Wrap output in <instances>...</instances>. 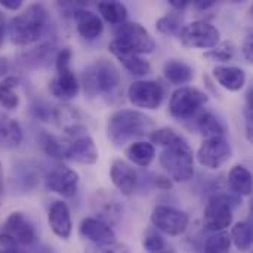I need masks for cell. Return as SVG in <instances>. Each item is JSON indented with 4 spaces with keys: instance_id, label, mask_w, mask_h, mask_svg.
Masks as SVG:
<instances>
[{
    "instance_id": "cell-3",
    "label": "cell",
    "mask_w": 253,
    "mask_h": 253,
    "mask_svg": "<svg viewBox=\"0 0 253 253\" xmlns=\"http://www.w3.org/2000/svg\"><path fill=\"white\" fill-rule=\"evenodd\" d=\"M160 166L173 182H188L194 176V156L187 139L179 136L165 147L160 154Z\"/></svg>"
},
{
    "instance_id": "cell-38",
    "label": "cell",
    "mask_w": 253,
    "mask_h": 253,
    "mask_svg": "<svg viewBox=\"0 0 253 253\" xmlns=\"http://www.w3.org/2000/svg\"><path fill=\"white\" fill-rule=\"evenodd\" d=\"M181 135L176 133L172 127H162V129H156L150 133V141L151 144H157L162 147H169L170 144H173Z\"/></svg>"
},
{
    "instance_id": "cell-14",
    "label": "cell",
    "mask_w": 253,
    "mask_h": 253,
    "mask_svg": "<svg viewBox=\"0 0 253 253\" xmlns=\"http://www.w3.org/2000/svg\"><path fill=\"white\" fill-rule=\"evenodd\" d=\"M80 184V176L74 169L67 166H55L44 175V185L49 191L62 196V197H74Z\"/></svg>"
},
{
    "instance_id": "cell-23",
    "label": "cell",
    "mask_w": 253,
    "mask_h": 253,
    "mask_svg": "<svg viewBox=\"0 0 253 253\" xmlns=\"http://www.w3.org/2000/svg\"><path fill=\"white\" fill-rule=\"evenodd\" d=\"M24 132L18 120L0 113V148L12 150L22 142Z\"/></svg>"
},
{
    "instance_id": "cell-37",
    "label": "cell",
    "mask_w": 253,
    "mask_h": 253,
    "mask_svg": "<svg viewBox=\"0 0 253 253\" xmlns=\"http://www.w3.org/2000/svg\"><path fill=\"white\" fill-rule=\"evenodd\" d=\"M142 246L148 253H159L168 251L166 240L156 228L147 230V233L144 234V239H142Z\"/></svg>"
},
{
    "instance_id": "cell-7",
    "label": "cell",
    "mask_w": 253,
    "mask_h": 253,
    "mask_svg": "<svg viewBox=\"0 0 253 253\" xmlns=\"http://www.w3.org/2000/svg\"><path fill=\"white\" fill-rule=\"evenodd\" d=\"M208 102L209 96L206 92L191 86H181L170 96L169 113L178 120H188L196 117Z\"/></svg>"
},
{
    "instance_id": "cell-4",
    "label": "cell",
    "mask_w": 253,
    "mask_h": 253,
    "mask_svg": "<svg viewBox=\"0 0 253 253\" xmlns=\"http://www.w3.org/2000/svg\"><path fill=\"white\" fill-rule=\"evenodd\" d=\"M82 84L89 96L110 93L120 84V71L111 61L96 59L84 68Z\"/></svg>"
},
{
    "instance_id": "cell-10",
    "label": "cell",
    "mask_w": 253,
    "mask_h": 253,
    "mask_svg": "<svg viewBox=\"0 0 253 253\" xmlns=\"http://www.w3.org/2000/svg\"><path fill=\"white\" fill-rule=\"evenodd\" d=\"M151 224L153 228H156L157 231L165 233L170 237H176L187 231L190 218L184 211L160 205L156 206L151 212Z\"/></svg>"
},
{
    "instance_id": "cell-46",
    "label": "cell",
    "mask_w": 253,
    "mask_h": 253,
    "mask_svg": "<svg viewBox=\"0 0 253 253\" xmlns=\"http://www.w3.org/2000/svg\"><path fill=\"white\" fill-rule=\"evenodd\" d=\"M9 70H10V64H9V61H7L6 58L0 56V79H1V77L4 79V77L7 76Z\"/></svg>"
},
{
    "instance_id": "cell-5",
    "label": "cell",
    "mask_w": 253,
    "mask_h": 253,
    "mask_svg": "<svg viewBox=\"0 0 253 253\" xmlns=\"http://www.w3.org/2000/svg\"><path fill=\"white\" fill-rule=\"evenodd\" d=\"M71 49L64 47L59 49L55 55V67L56 76L49 83L50 93L62 101H71L79 95L80 84L77 82L76 74L71 70Z\"/></svg>"
},
{
    "instance_id": "cell-1",
    "label": "cell",
    "mask_w": 253,
    "mask_h": 253,
    "mask_svg": "<svg viewBox=\"0 0 253 253\" xmlns=\"http://www.w3.org/2000/svg\"><path fill=\"white\" fill-rule=\"evenodd\" d=\"M50 28L52 18L47 9L40 3H34L9 21L7 33L13 44L27 46L49 34Z\"/></svg>"
},
{
    "instance_id": "cell-41",
    "label": "cell",
    "mask_w": 253,
    "mask_h": 253,
    "mask_svg": "<svg viewBox=\"0 0 253 253\" xmlns=\"http://www.w3.org/2000/svg\"><path fill=\"white\" fill-rule=\"evenodd\" d=\"M0 253H18V243L9 236L0 233Z\"/></svg>"
},
{
    "instance_id": "cell-28",
    "label": "cell",
    "mask_w": 253,
    "mask_h": 253,
    "mask_svg": "<svg viewBox=\"0 0 253 253\" xmlns=\"http://www.w3.org/2000/svg\"><path fill=\"white\" fill-rule=\"evenodd\" d=\"M37 142L42 151L49 157L56 160L67 159V141H62L46 130H40V133L37 135Z\"/></svg>"
},
{
    "instance_id": "cell-44",
    "label": "cell",
    "mask_w": 253,
    "mask_h": 253,
    "mask_svg": "<svg viewBox=\"0 0 253 253\" xmlns=\"http://www.w3.org/2000/svg\"><path fill=\"white\" fill-rule=\"evenodd\" d=\"M0 4L9 10H18L22 6V0H0Z\"/></svg>"
},
{
    "instance_id": "cell-31",
    "label": "cell",
    "mask_w": 253,
    "mask_h": 253,
    "mask_svg": "<svg viewBox=\"0 0 253 253\" xmlns=\"http://www.w3.org/2000/svg\"><path fill=\"white\" fill-rule=\"evenodd\" d=\"M19 79L15 76H6L0 82V105L6 110H15L19 105V96L16 93V86Z\"/></svg>"
},
{
    "instance_id": "cell-36",
    "label": "cell",
    "mask_w": 253,
    "mask_h": 253,
    "mask_svg": "<svg viewBox=\"0 0 253 253\" xmlns=\"http://www.w3.org/2000/svg\"><path fill=\"white\" fill-rule=\"evenodd\" d=\"M234 55H236V47L230 42L218 43L215 47L209 49L205 53V56L213 62H228L234 58Z\"/></svg>"
},
{
    "instance_id": "cell-39",
    "label": "cell",
    "mask_w": 253,
    "mask_h": 253,
    "mask_svg": "<svg viewBox=\"0 0 253 253\" xmlns=\"http://www.w3.org/2000/svg\"><path fill=\"white\" fill-rule=\"evenodd\" d=\"M253 90L252 87L246 93V107H245V117H246V135L252 139V125H253Z\"/></svg>"
},
{
    "instance_id": "cell-32",
    "label": "cell",
    "mask_w": 253,
    "mask_h": 253,
    "mask_svg": "<svg viewBox=\"0 0 253 253\" xmlns=\"http://www.w3.org/2000/svg\"><path fill=\"white\" fill-rule=\"evenodd\" d=\"M231 242L234 243V246L242 251V252H248L252 248L253 234H252V224L249 221H242L237 222L233 230H231V236H230Z\"/></svg>"
},
{
    "instance_id": "cell-47",
    "label": "cell",
    "mask_w": 253,
    "mask_h": 253,
    "mask_svg": "<svg viewBox=\"0 0 253 253\" xmlns=\"http://www.w3.org/2000/svg\"><path fill=\"white\" fill-rule=\"evenodd\" d=\"M169 4L176 10H184L190 4V1L188 0H169Z\"/></svg>"
},
{
    "instance_id": "cell-51",
    "label": "cell",
    "mask_w": 253,
    "mask_h": 253,
    "mask_svg": "<svg viewBox=\"0 0 253 253\" xmlns=\"http://www.w3.org/2000/svg\"><path fill=\"white\" fill-rule=\"evenodd\" d=\"M159 253H173L172 251H163V252H159Z\"/></svg>"
},
{
    "instance_id": "cell-13",
    "label": "cell",
    "mask_w": 253,
    "mask_h": 253,
    "mask_svg": "<svg viewBox=\"0 0 253 253\" xmlns=\"http://www.w3.org/2000/svg\"><path fill=\"white\" fill-rule=\"evenodd\" d=\"M127 98L138 108L157 110L163 102L165 89L156 80H136L129 86Z\"/></svg>"
},
{
    "instance_id": "cell-30",
    "label": "cell",
    "mask_w": 253,
    "mask_h": 253,
    "mask_svg": "<svg viewBox=\"0 0 253 253\" xmlns=\"http://www.w3.org/2000/svg\"><path fill=\"white\" fill-rule=\"evenodd\" d=\"M98 10L101 16L113 25H122L127 19V7L122 1H99L98 3Z\"/></svg>"
},
{
    "instance_id": "cell-48",
    "label": "cell",
    "mask_w": 253,
    "mask_h": 253,
    "mask_svg": "<svg viewBox=\"0 0 253 253\" xmlns=\"http://www.w3.org/2000/svg\"><path fill=\"white\" fill-rule=\"evenodd\" d=\"M4 33H6V19H4L3 12H0V47L4 40Z\"/></svg>"
},
{
    "instance_id": "cell-11",
    "label": "cell",
    "mask_w": 253,
    "mask_h": 253,
    "mask_svg": "<svg viewBox=\"0 0 253 253\" xmlns=\"http://www.w3.org/2000/svg\"><path fill=\"white\" fill-rule=\"evenodd\" d=\"M123 47L141 55L150 53L156 49L153 36L138 22H125L116 31V39Z\"/></svg>"
},
{
    "instance_id": "cell-45",
    "label": "cell",
    "mask_w": 253,
    "mask_h": 253,
    "mask_svg": "<svg viewBox=\"0 0 253 253\" xmlns=\"http://www.w3.org/2000/svg\"><path fill=\"white\" fill-rule=\"evenodd\" d=\"M194 6L200 10H208L215 6V1L213 0H197V1H194Z\"/></svg>"
},
{
    "instance_id": "cell-19",
    "label": "cell",
    "mask_w": 253,
    "mask_h": 253,
    "mask_svg": "<svg viewBox=\"0 0 253 253\" xmlns=\"http://www.w3.org/2000/svg\"><path fill=\"white\" fill-rule=\"evenodd\" d=\"M73 18L76 21L79 34L86 40H96L104 31L102 19L86 7L77 6L73 12Z\"/></svg>"
},
{
    "instance_id": "cell-26",
    "label": "cell",
    "mask_w": 253,
    "mask_h": 253,
    "mask_svg": "<svg viewBox=\"0 0 253 253\" xmlns=\"http://www.w3.org/2000/svg\"><path fill=\"white\" fill-rule=\"evenodd\" d=\"M228 185L231 191L237 196H251L252 194V173L245 166H234L228 173Z\"/></svg>"
},
{
    "instance_id": "cell-27",
    "label": "cell",
    "mask_w": 253,
    "mask_h": 253,
    "mask_svg": "<svg viewBox=\"0 0 253 253\" xmlns=\"http://www.w3.org/2000/svg\"><path fill=\"white\" fill-rule=\"evenodd\" d=\"M196 129L206 138H215V136H224L227 129L222 120H219L218 116H215L212 111H205L197 116L196 119Z\"/></svg>"
},
{
    "instance_id": "cell-43",
    "label": "cell",
    "mask_w": 253,
    "mask_h": 253,
    "mask_svg": "<svg viewBox=\"0 0 253 253\" xmlns=\"http://www.w3.org/2000/svg\"><path fill=\"white\" fill-rule=\"evenodd\" d=\"M253 37L252 34H249L248 37H246V40H245V46H243V55H245V58L249 61V62H252L253 59Z\"/></svg>"
},
{
    "instance_id": "cell-29",
    "label": "cell",
    "mask_w": 253,
    "mask_h": 253,
    "mask_svg": "<svg viewBox=\"0 0 253 253\" xmlns=\"http://www.w3.org/2000/svg\"><path fill=\"white\" fill-rule=\"evenodd\" d=\"M126 154L133 165L139 168H148L156 157V148L151 142L138 141L127 147Z\"/></svg>"
},
{
    "instance_id": "cell-8",
    "label": "cell",
    "mask_w": 253,
    "mask_h": 253,
    "mask_svg": "<svg viewBox=\"0 0 253 253\" xmlns=\"http://www.w3.org/2000/svg\"><path fill=\"white\" fill-rule=\"evenodd\" d=\"M71 136L67 141V159L74 160L82 165H93L98 162V148L89 133H86L84 127L74 125L65 129Z\"/></svg>"
},
{
    "instance_id": "cell-22",
    "label": "cell",
    "mask_w": 253,
    "mask_h": 253,
    "mask_svg": "<svg viewBox=\"0 0 253 253\" xmlns=\"http://www.w3.org/2000/svg\"><path fill=\"white\" fill-rule=\"evenodd\" d=\"M213 77L227 90L237 92L246 84V73L240 67L218 65L213 68Z\"/></svg>"
},
{
    "instance_id": "cell-33",
    "label": "cell",
    "mask_w": 253,
    "mask_h": 253,
    "mask_svg": "<svg viewBox=\"0 0 253 253\" xmlns=\"http://www.w3.org/2000/svg\"><path fill=\"white\" fill-rule=\"evenodd\" d=\"M30 110H31V114L40 120V122H46V123H50V122H56L59 119V111L58 108L52 107L50 104H47L46 101L43 99H39L36 98L31 105H30Z\"/></svg>"
},
{
    "instance_id": "cell-18",
    "label": "cell",
    "mask_w": 253,
    "mask_h": 253,
    "mask_svg": "<svg viewBox=\"0 0 253 253\" xmlns=\"http://www.w3.org/2000/svg\"><path fill=\"white\" fill-rule=\"evenodd\" d=\"M110 52L123 64V67L135 76H147L151 73V64L141 55L123 47L117 40H113L108 46Z\"/></svg>"
},
{
    "instance_id": "cell-20",
    "label": "cell",
    "mask_w": 253,
    "mask_h": 253,
    "mask_svg": "<svg viewBox=\"0 0 253 253\" xmlns=\"http://www.w3.org/2000/svg\"><path fill=\"white\" fill-rule=\"evenodd\" d=\"M47 222L52 230V233L62 239L68 240L73 231V221H71V213L64 202H55L47 213Z\"/></svg>"
},
{
    "instance_id": "cell-34",
    "label": "cell",
    "mask_w": 253,
    "mask_h": 253,
    "mask_svg": "<svg viewBox=\"0 0 253 253\" xmlns=\"http://www.w3.org/2000/svg\"><path fill=\"white\" fill-rule=\"evenodd\" d=\"M230 248H231V239L228 233L225 231L213 233L206 239L203 253H228Z\"/></svg>"
},
{
    "instance_id": "cell-42",
    "label": "cell",
    "mask_w": 253,
    "mask_h": 253,
    "mask_svg": "<svg viewBox=\"0 0 253 253\" xmlns=\"http://www.w3.org/2000/svg\"><path fill=\"white\" fill-rule=\"evenodd\" d=\"M151 182H153V185L154 187H157V188H162V190H169V188H172V181L168 178V176H160V175H154V176H151Z\"/></svg>"
},
{
    "instance_id": "cell-21",
    "label": "cell",
    "mask_w": 253,
    "mask_h": 253,
    "mask_svg": "<svg viewBox=\"0 0 253 253\" xmlns=\"http://www.w3.org/2000/svg\"><path fill=\"white\" fill-rule=\"evenodd\" d=\"M56 47L53 43L47 42V43H42L27 52H24L21 55V62L24 67L27 68H42V67H47L50 64V61H55V55H56Z\"/></svg>"
},
{
    "instance_id": "cell-50",
    "label": "cell",
    "mask_w": 253,
    "mask_h": 253,
    "mask_svg": "<svg viewBox=\"0 0 253 253\" xmlns=\"http://www.w3.org/2000/svg\"><path fill=\"white\" fill-rule=\"evenodd\" d=\"M3 184H4V179H3V168H1V163H0V194L3 193Z\"/></svg>"
},
{
    "instance_id": "cell-12",
    "label": "cell",
    "mask_w": 253,
    "mask_h": 253,
    "mask_svg": "<svg viewBox=\"0 0 253 253\" xmlns=\"http://www.w3.org/2000/svg\"><path fill=\"white\" fill-rule=\"evenodd\" d=\"M233 150L225 136L206 138L197 150V160L203 168L216 170L231 159Z\"/></svg>"
},
{
    "instance_id": "cell-24",
    "label": "cell",
    "mask_w": 253,
    "mask_h": 253,
    "mask_svg": "<svg viewBox=\"0 0 253 253\" xmlns=\"http://www.w3.org/2000/svg\"><path fill=\"white\" fill-rule=\"evenodd\" d=\"M37 182H39V175L33 166H30L27 163H21L13 168L12 179H10L13 193L15 191L30 193L31 190H34L37 187Z\"/></svg>"
},
{
    "instance_id": "cell-40",
    "label": "cell",
    "mask_w": 253,
    "mask_h": 253,
    "mask_svg": "<svg viewBox=\"0 0 253 253\" xmlns=\"http://www.w3.org/2000/svg\"><path fill=\"white\" fill-rule=\"evenodd\" d=\"M87 253H129V249L125 245L120 243H110V245H102V246H95L89 249Z\"/></svg>"
},
{
    "instance_id": "cell-16",
    "label": "cell",
    "mask_w": 253,
    "mask_h": 253,
    "mask_svg": "<svg viewBox=\"0 0 253 253\" xmlns=\"http://www.w3.org/2000/svg\"><path fill=\"white\" fill-rule=\"evenodd\" d=\"M79 234L82 239L89 240L95 246L110 245L116 242V233L111 225L101 221L99 218H84L79 227Z\"/></svg>"
},
{
    "instance_id": "cell-25",
    "label": "cell",
    "mask_w": 253,
    "mask_h": 253,
    "mask_svg": "<svg viewBox=\"0 0 253 253\" xmlns=\"http://www.w3.org/2000/svg\"><path fill=\"white\" fill-rule=\"evenodd\" d=\"M163 74L166 80L175 86L187 84L194 79V70L184 61L169 59L163 65Z\"/></svg>"
},
{
    "instance_id": "cell-15",
    "label": "cell",
    "mask_w": 253,
    "mask_h": 253,
    "mask_svg": "<svg viewBox=\"0 0 253 253\" xmlns=\"http://www.w3.org/2000/svg\"><path fill=\"white\" fill-rule=\"evenodd\" d=\"M1 234L9 236L13 239L16 243L24 245V246H33L37 242V231L34 224L30 221V218L24 212H12L3 227H1Z\"/></svg>"
},
{
    "instance_id": "cell-9",
    "label": "cell",
    "mask_w": 253,
    "mask_h": 253,
    "mask_svg": "<svg viewBox=\"0 0 253 253\" xmlns=\"http://www.w3.org/2000/svg\"><path fill=\"white\" fill-rule=\"evenodd\" d=\"M179 40L185 47L193 49H212L221 40L219 30L206 21H194L182 27L179 33Z\"/></svg>"
},
{
    "instance_id": "cell-6",
    "label": "cell",
    "mask_w": 253,
    "mask_h": 253,
    "mask_svg": "<svg viewBox=\"0 0 253 253\" xmlns=\"http://www.w3.org/2000/svg\"><path fill=\"white\" fill-rule=\"evenodd\" d=\"M239 199L225 193L213 194L205 209L203 224L212 233H221L233 224V211L239 205Z\"/></svg>"
},
{
    "instance_id": "cell-49",
    "label": "cell",
    "mask_w": 253,
    "mask_h": 253,
    "mask_svg": "<svg viewBox=\"0 0 253 253\" xmlns=\"http://www.w3.org/2000/svg\"><path fill=\"white\" fill-rule=\"evenodd\" d=\"M31 253H55V251L47 245H36Z\"/></svg>"
},
{
    "instance_id": "cell-2",
    "label": "cell",
    "mask_w": 253,
    "mask_h": 253,
    "mask_svg": "<svg viewBox=\"0 0 253 253\" xmlns=\"http://www.w3.org/2000/svg\"><path fill=\"white\" fill-rule=\"evenodd\" d=\"M153 130V119L136 110H119L110 116L107 123L108 139L116 147H122L135 138L151 133Z\"/></svg>"
},
{
    "instance_id": "cell-35",
    "label": "cell",
    "mask_w": 253,
    "mask_h": 253,
    "mask_svg": "<svg viewBox=\"0 0 253 253\" xmlns=\"http://www.w3.org/2000/svg\"><path fill=\"white\" fill-rule=\"evenodd\" d=\"M157 30L162 34H168V36H179L181 30H182V21L179 15L175 13H168L162 18L157 19L156 22Z\"/></svg>"
},
{
    "instance_id": "cell-17",
    "label": "cell",
    "mask_w": 253,
    "mask_h": 253,
    "mask_svg": "<svg viewBox=\"0 0 253 253\" xmlns=\"http://www.w3.org/2000/svg\"><path fill=\"white\" fill-rule=\"evenodd\" d=\"M110 176L114 187L123 196H132L139 184V176L136 170L125 160H114L110 168Z\"/></svg>"
}]
</instances>
